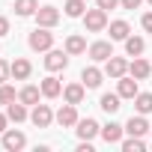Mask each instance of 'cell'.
Returning <instances> with one entry per match:
<instances>
[{"instance_id":"6da1fadb","label":"cell","mask_w":152,"mask_h":152,"mask_svg":"<svg viewBox=\"0 0 152 152\" xmlns=\"http://www.w3.org/2000/svg\"><path fill=\"white\" fill-rule=\"evenodd\" d=\"M84 27H87L90 33H102V30L107 27V12H104L102 6L87 9V12H84Z\"/></svg>"},{"instance_id":"7a4b0ae2","label":"cell","mask_w":152,"mask_h":152,"mask_svg":"<svg viewBox=\"0 0 152 152\" xmlns=\"http://www.w3.org/2000/svg\"><path fill=\"white\" fill-rule=\"evenodd\" d=\"M27 45L33 51H51L54 48V33H48V27H36L27 39Z\"/></svg>"},{"instance_id":"3957f363","label":"cell","mask_w":152,"mask_h":152,"mask_svg":"<svg viewBox=\"0 0 152 152\" xmlns=\"http://www.w3.org/2000/svg\"><path fill=\"white\" fill-rule=\"evenodd\" d=\"M36 24L39 27H57L60 24V9H54V6H39L36 9Z\"/></svg>"},{"instance_id":"277c9868","label":"cell","mask_w":152,"mask_h":152,"mask_svg":"<svg viewBox=\"0 0 152 152\" xmlns=\"http://www.w3.org/2000/svg\"><path fill=\"white\" fill-rule=\"evenodd\" d=\"M27 146V137H24V131H15V128H6L3 131V149H9V152H18V149H24Z\"/></svg>"},{"instance_id":"5b68a950","label":"cell","mask_w":152,"mask_h":152,"mask_svg":"<svg viewBox=\"0 0 152 152\" xmlns=\"http://www.w3.org/2000/svg\"><path fill=\"white\" fill-rule=\"evenodd\" d=\"M69 66V51H48V57H45V69L48 72H60V69H66Z\"/></svg>"},{"instance_id":"8992f818","label":"cell","mask_w":152,"mask_h":152,"mask_svg":"<svg viewBox=\"0 0 152 152\" xmlns=\"http://www.w3.org/2000/svg\"><path fill=\"white\" fill-rule=\"evenodd\" d=\"M30 119H33V125H36V128H48V125L54 122V113H51V107H48V104H33Z\"/></svg>"},{"instance_id":"52a82bcc","label":"cell","mask_w":152,"mask_h":152,"mask_svg":"<svg viewBox=\"0 0 152 152\" xmlns=\"http://www.w3.org/2000/svg\"><path fill=\"white\" fill-rule=\"evenodd\" d=\"M75 107H78V104H69V102H66V104L57 110V116H54V119H57L63 128H72V125H78V110H75Z\"/></svg>"},{"instance_id":"ba28073f","label":"cell","mask_w":152,"mask_h":152,"mask_svg":"<svg viewBox=\"0 0 152 152\" xmlns=\"http://www.w3.org/2000/svg\"><path fill=\"white\" fill-rule=\"evenodd\" d=\"M75 131H78V137H81V140H93L96 134H102V125H99L96 119H90V116H87V119H78V128H75Z\"/></svg>"},{"instance_id":"9c48e42d","label":"cell","mask_w":152,"mask_h":152,"mask_svg":"<svg viewBox=\"0 0 152 152\" xmlns=\"http://www.w3.org/2000/svg\"><path fill=\"white\" fill-rule=\"evenodd\" d=\"M90 57H93L96 63H107V60L113 57V45H110V42H93V45H90Z\"/></svg>"},{"instance_id":"30bf717a","label":"cell","mask_w":152,"mask_h":152,"mask_svg":"<svg viewBox=\"0 0 152 152\" xmlns=\"http://www.w3.org/2000/svg\"><path fill=\"white\" fill-rule=\"evenodd\" d=\"M102 69H96V66H87L84 72H81V84L87 87V90H96V87H102Z\"/></svg>"},{"instance_id":"8fae6325","label":"cell","mask_w":152,"mask_h":152,"mask_svg":"<svg viewBox=\"0 0 152 152\" xmlns=\"http://www.w3.org/2000/svg\"><path fill=\"white\" fill-rule=\"evenodd\" d=\"M128 72H131V78H137V81H146L149 75H152V63H146V60L134 57V60L128 63Z\"/></svg>"},{"instance_id":"7c38bea8","label":"cell","mask_w":152,"mask_h":152,"mask_svg":"<svg viewBox=\"0 0 152 152\" xmlns=\"http://www.w3.org/2000/svg\"><path fill=\"white\" fill-rule=\"evenodd\" d=\"M125 72H128V63H125L122 57H110L107 66H104V75H107V78H113V81H119Z\"/></svg>"},{"instance_id":"4fadbf2b","label":"cell","mask_w":152,"mask_h":152,"mask_svg":"<svg viewBox=\"0 0 152 152\" xmlns=\"http://www.w3.org/2000/svg\"><path fill=\"white\" fill-rule=\"evenodd\" d=\"M149 128H152V125L143 119V113H137V116H131V119L125 122V131H128V134H134V137H143Z\"/></svg>"},{"instance_id":"5bb4252c","label":"cell","mask_w":152,"mask_h":152,"mask_svg":"<svg viewBox=\"0 0 152 152\" xmlns=\"http://www.w3.org/2000/svg\"><path fill=\"white\" fill-rule=\"evenodd\" d=\"M119 102H122V96H119V93H104V96H102V102H99V107H102L104 113H116V110L122 107Z\"/></svg>"},{"instance_id":"9a60e30c","label":"cell","mask_w":152,"mask_h":152,"mask_svg":"<svg viewBox=\"0 0 152 152\" xmlns=\"http://www.w3.org/2000/svg\"><path fill=\"white\" fill-rule=\"evenodd\" d=\"M84 90H87L84 84H69V87L63 90V99H66L69 104H81V102H84Z\"/></svg>"},{"instance_id":"2e32d148","label":"cell","mask_w":152,"mask_h":152,"mask_svg":"<svg viewBox=\"0 0 152 152\" xmlns=\"http://www.w3.org/2000/svg\"><path fill=\"white\" fill-rule=\"evenodd\" d=\"M116 93H119L122 99H134V96H137V78H125V75H122Z\"/></svg>"},{"instance_id":"e0dca14e","label":"cell","mask_w":152,"mask_h":152,"mask_svg":"<svg viewBox=\"0 0 152 152\" xmlns=\"http://www.w3.org/2000/svg\"><path fill=\"white\" fill-rule=\"evenodd\" d=\"M122 131H125V125H116V122H107V125L102 128V137H104L107 143H119V140H122Z\"/></svg>"},{"instance_id":"ac0fdd59","label":"cell","mask_w":152,"mask_h":152,"mask_svg":"<svg viewBox=\"0 0 152 152\" xmlns=\"http://www.w3.org/2000/svg\"><path fill=\"white\" fill-rule=\"evenodd\" d=\"M30 72H33L30 60H15V63H12V78H15V81H27Z\"/></svg>"},{"instance_id":"d6986e66","label":"cell","mask_w":152,"mask_h":152,"mask_svg":"<svg viewBox=\"0 0 152 152\" xmlns=\"http://www.w3.org/2000/svg\"><path fill=\"white\" fill-rule=\"evenodd\" d=\"M131 36V27L125 24V21H110V39H116V42H125Z\"/></svg>"},{"instance_id":"ffe728a7","label":"cell","mask_w":152,"mask_h":152,"mask_svg":"<svg viewBox=\"0 0 152 152\" xmlns=\"http://www.w3.org/2000/svg\"><path fill=\"white\" fill-rule=\"evenodd\" d=\"M60 93H63V84H60L57 78H45V81H42V96H45V99H57Z\"/></svg>"},{"instance_id":"44dd1931","label":"cell","mask_w":152,"mask_h":152,"mask_svg":"<svg viewBox=\"0 0 152 152\" xmlns=\"http://www.w3.org/2000/svg\"><path fill=\"white\" fill-rule=\"evenodd\" d=\"M39 96H42V87H24L21 93H18V102H24V104H39Z\"/></svg>"},{"instance_id":"7402d4cb","label":"cell","mask_w":152,"mask_h":152,"mask_svg":"<svg viewBox=\"0 0 152 152\" xmlns=\"http://www.w3.org/2000/svg\"><path fill=\"white\" fill-rule=\"evenodd\" d=\"M6 116H9L12 122H24V119H27V104H24V102H18V104H15V102L6 104Z\"/></svg>"},{"instance_id":"603a6c76","label":"cell","mask_w":152,"mask_h":152,"mask_svg":"<svg viewBox=\"0 0 152 152\" xmlns=\"http://www.w3.org/2000/svg\"><path fill=\"white\" fill-rule=\"evenodd\" d=\"M36 9H39V0H15V12H18L21 18L36 15Z\"/></svg>"},{"instance_id":"cb8c5ba5","label":"cell","mask_w":152,"mask_h":152,"mask_svg":"<svg viewBox=\"0 0 152 152\" xmlns=\"http://www.w3.org/2000/svg\"><path fill=\"white\" fill-rule=\"evenodd\" d=\"M143 48H146V42H143L140 36H128V39H125V54H128V57H140Z\"/></svg>"},{"instance_id":"d4e9b609","label":"cell","mask_w":152,"mask_h":152,"mask_svg":"<svg viewBox=\"0 0 152 152\" xmlns=\"http://www.w3.org/2000/svg\"><path fill=\"white\" fill-rule=\"evenodd\" d=\"M134 107H137V113H152V93H137L134 96Z\"/></svg>"},{"instance_id":"484cf974","label":"cell","mask_w":152,"mask_h":152,"mask_svg":"<svg viewBox=\"0 0 152 152\" xmlns=\"http://www.w3.org/2000/svg\"><path fill=\"white\" fill-rule=\"evenodd\" d=\"M84 12H87L84 0H69V3H66V15L69 18H84Z\"/></svg>"},{"instance_id":"4316f807","label":"cell","mask_w":152,"mask_h":152,"mask_svg":"<svg viewBox=\"0 0 152 152\" xmlns=\"http://www.w3.org/2000/svg\"><path fill=\"white\" fill-rule=\"evenodd\" d=\"M66 51H69L72 57H75V54H84V51H87V42H84L81 36H69V39H66Z\"/></svg>"},{"instance_id":"83f0119b","label":"cell","mask_w":152,"mask_h":152,"mask_svg":"<svg viewBox=\"0 0 152 152\" xmlns=\"http://www.w3.org/2000/svg\"><path fill=\"white\" fill-rule=\"evenodd\" d=\"M122 149H125V152H143L146 143H143V137H134V134H131L128 140H122Z\"/></svg>"},{"instance_id":"f1b7e54d","label":"cell","mask_w":152,"mask_h":152,"mask_svg":"<svg viewBox=\"0 0 152 152\" xmlns=\"http://www.w3.org/2000/svg\"><path fill=\"white\" fill-rule=\"evenodd\" d=\"M12 102H15V87L0 84V104H12Z\"/></svg>"},{"instance_id":"f546056e","label":"cell","mask_w":152,"mask_h":152,"mask_svg":"<svg viewBox=\"0 0 152 152\" xmlns=\"http://www.w3.org/2000/svg\"><path fill=\"white\" fill-rule=\"evenodd\" d=\"M9 75H12V63L0 60V84H6V81H9Z\"/></svg>"},{"instance_id":"4dcf8cb0","label":"cell","mask_w":152,"mask_h":152,"mask_svg":"<svg viewBox=\"0 0 152 152\" xmlns=\"http://www.w3.org/2000/svg\"><path fill=\"white\" fill-rule=\"evenodd\" d=\"M96 6H102V9L107 12V9H116V6H119V0H96Z\"/></svg>"},{"instance_id":"1f68e13d","label":"cell","mask_w":152,"mask_h":152,"mask_svg":"<svg viewBox=\"0 0 152 152\" xmlns=\"http://www.w3.org/2000/svg\"><path fill=\"white\" fill-rule=\"evenodd\" d=\"M140 24H143V30H146V33H152V12H146V15L140 18Z\"/></svg>"},{"instance_id":"d6a6232c","label":"cell","mask_w":152,"mask_h":152,"mask_svg":"<svg viewBox=\"0 0 152 152\" xmlns=\"http://www.w3.org/2000/svg\"><path fill=\"white\" fill-rule=\"evenodd\" d=\"M140 3H143V0H119V6H122V9H137Z\"/></svg>"},{"instance_id":"836d02e7","label":"cell","mask_w":152,"mask_h":152,"mask_svg":"<svg viewBox=\"0 0 152 152\" xmlns=\"http://www.w3.org/2000/svg\"><path fill=\"white\" fill-rule=\"evenodd\" d=\"M6 33H9V18L0 15V36H6Z\"/></svg>"},{"instance_id":"e575fe53","label":"cell","mask_w":152,"mask_h":152,"mask_svg":"<svg viewBox=\"0 0 152 152\" xmlns=\"http://www.w3.org/2000/svg\"><path fill=\"white\" fill-rule=\"evenodd\" d=\"M6 122H9V116H6V113H0V131H6Z\"/></svg>"},{"instance_id":"d590c367","label":"cell","mask_w":152,"mask_h":152,"mask_svg":"<svg viewBox=\"0 0 152 152\" xmlns=\"http://www.w3.org/2000/svg\"><path fill=\"white\" fill-rule=\"evenodd\" d=\"M146 3H149V6H152V0H146Z\"/></svg>"},{"instance_id":"8d00e7d4","label":"cell","mask_w":152,"mask_h":152,"mask_svg":"<svg viewBox=\"0 0 152 152\" xmlns=\"http://www.w3.org/2000/svg\"><path fill=\"white\" fill-rule=\"evenodd\" d=\"M149 131H152V128H149Z\"/></svg>"}]
</instances>
